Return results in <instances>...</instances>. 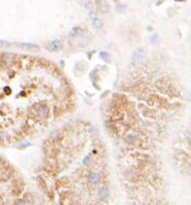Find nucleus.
I'll list each match as a JSON object with an SVG mask.
<instances>
[{
    "label": "nucleus",
    "mask_w": 191,
    "mask_h": 205,
    "mask_svg": "<svg viewBox=\"0 0 191 205\" xmlns=\"http://www.w3.org/2000/svg\"><path fill=\"white\" fill-rule=\"evenodd\" d=\"M64 45L61 41L59 39H54V41H50L45 45V48L50 52H59L63 49Z\"/></svg>",
    "instance_id": "obj_1"
},
{
    "label": "nucleus",
    "mask_w": 191,
    "mask_h": 205,
    "mask_svg": "<svg viewBox=\"0 0 191 205\" xmlns=\"http://www.w3.org/2000/svg\"><path fill=\"white\" fill-rule=\"evenodd\" d=\"M145 56H147V53H145V51L143 48H138L136 49L134 52H133L132 54V61L134 62V63H139V62L143 61L145 58Z\"/></svg>",
    "instance_id": "obj_2"
},
{
    "label": "nucleus",
    "mask_w": 191,
    "mask_h": 205,
    "mask_svg": "<svg viewBox=\"0 0 191 205\" xmlns=\"http://www.w3.org/2000/svg\"><path fill=\"white\" fill-rule=\"evenodd\" d=\"M18 48L23 49V50L31 51V52H35V51H39V47L35 44H29V43H21L17 45Z\"/></svg>",
    "instance_id": "obj_3"
},
{
    "label": "nucleus",
    "mask_w": 191,
    "mask_h": 205,
    "mask_svg": "<svg viewBox=\"0 0 191 205\" xmlns=\"http://www.w3.org/2000/svg\"><path fill=\"white\" fill-rule=\"evenodd\" d=\"M37 114L38 116H41V117H46L47 115H48V107H47L46 104H41L39 107H38L37 109Z\"/></svg>",
    "instance_id": "obj_4"
},
{
    "label": "nucleus",
    "mask_w": 191,
    "mask_h": 205,
    "mask_svg": "<svg viewBox=\"0 0 191 205\" xmlns=\"http://www.w3.org/2000/svg\"><path fill=\"white\" fill-rule=\"evenodd\" d=\"M108 193H110L108 188L105 187V186H102V187H100L99 189H98V196H99L100 199H105V198H107L108 197Z\"/></svg>",
    "instance_id": "obj_5"
},
{
    "label": "nucleus",
    "mask_w": 191,
    "mask_h": 205,
    "mask_svg": "<svg viewBox=\"0 0 191 205\" xmlns=\"http://www.w3.org/2000/svg\"><path fill=\"white\" fill-rule=\"evenodd\" d=\"M100 180V174L97 172H92L90 174H89L88 177V181L90 183H92V184H94V183H98Z\"/></svg>",
    "instance_id": "obj_6"
},
{
    "label": "nucleus",
    "mask_w": 191,
    "mask_h": 205,
    "mask_svg": "<svg viewBox=\"0 0 191 205\" xmlns=\"http://www.w3.org/2000/svg\"><path fill=\"white\" fill-rule=\"evenodd\" d=\"M92 26H94V28H102V26H103V23H102V20L99 17H97L96 19L92 20Z\"/></svg>",
    "instance_id": "obj_7"
},
{
    "label": "nucleus",
    "mask_w": 191,
    "mask_h": 205,
    "mask_svg": "<svg viewBox=\"0 0 191 205\" xmlns=\"http://www.w3.org/2000/svg\"><path fill=\"white\" fill-rule=\"evenodd\" d=\"M100 58H101L102 60H104V61H106V62H110V54L107 53V52H105V51H102V52H100Z\"/></svg>",
    "instance_id": "obj_8"
},
{
    "label": "nucleus",
    "mask_w": 191,
    "mask_h": 205,
    "mask_svg": "<svg viewBox=\"0 0 191 205\" xmlns=\"http://www.w3.org/2000/svg\"><path fill=\"white\" fill-rule=\"evenodd\" d=\"M81 31V28L80 27H76V28H73L71 31H70V36H76L79 35V32Z\"/></svg>",
    "instance_id": "obj_9"
},
{
    "label": "nucleus",
    "mask_w": 191,
    "mask_h": 205,
    "mask_svg": "<svg viewBox=\"0 0 191 205\" xmlns=\"http://www.w3.org/2000/svg\"><path fill=\"white\" fill-rule=\"evenodd\" d=\"M15 204L16 205H30V203L25 200H18V201H16Z\"/></svg>",
    "instance_id": "obj_10"
},
{
    "label": "nucleus",
    "mask_w": 191,
    "mask_h": 205,
    "mask_svg": "<svg viewBox=\"0 0 191 205\" xmlns=\"http://www.w3.org/2000/svg\"><path fill=\"white\" fill-rule=\"evenodd\" d=\"M90 162H92V156H86L84 158V160H83V163H84V165H88L90 164Z\"/></svg>",
    "instance_id": "obj_11"
},
{
    "label": "nucleus",
    "mask_w": 191,
    "mask_h": 205,
    "mask_svg": "<svg viewBox=\"0 0 191 205\" xmlns=\"http://www.w3.org/2000/svg\"><path fill=\"white\" fill-rule=\"evenodd\" d=\"M92 4H94V3H92V1H89V2H86V3H85V7H86V8H92Z\"/></svg>",
    "instance_id": "obj_12"
},
{
    "label": "nucleus",
    "mask_w": 191,
    "mask_h": 205,
    "mask_svg": "<svg viewBox=\"0 0 191 205\" xmlns=\"http://www.w3.org/2000/svg\"><path fill=\"white\" fill-rule=\"evenodd\" d=\"M29 144H30L29 142H23V144H19V147H20V148H25L27 146H29Z\"/></svg>",
    "instance_id": "obj_13"
}]
</instances>
